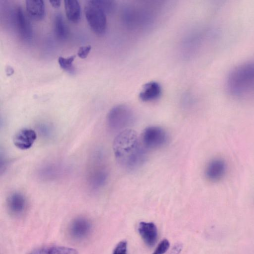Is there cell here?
Masks as SVG:
<instances>
[{"instance_id": "obj_1", "label": "cell", "mask_w": 254, "mask_h": 254, "mask_svg": "<svg viewBox=\"0 0 254 254\" xmlns=\"http://www.w3.org/2000/svg\"><path fill=\"white\" fill-rule=\"evenodd\" d=\"M113 150L119 165L127 170H133L142 165L147 150L136 132L128 128L121 131L115 137Z\"/></svg>"}, {"instance_id": "obj_2", "label": "cell", "mask_w": 254, "mask_h": 254, "mask_svg": "<svg viewBox=\"0 0 254 254\" xmlns=\"http://www.w3.org/2000/svg\"><path fill=\"white\" fill-rule=\"evenodd\" d=\"M226 89L232 96L240 99L254 98V61L235 66L226 79Z\"/></svg>"}, {"instance_id": "obj_3", "label": "cell", "mask_w": 254, "mask_h": 254, "mask_svg": "<svg viewBox=\"0 0 254 254\" xmlns=\"http://www.w3.org/2000/svg\"><path fill=\"white\" fill-rule=\"evenodd\" d=\"M135 121L133 111L125 105H119L112 108L107 116V124L113 130L121 131L127 129Z\"/></svg>"}, {"instance_id": "obj_4", "label": "cell", "mask_w": 254, "mask_h": 254, "mask_svg": "<svg viewBox=\"0 0 254 254\" xmlns=\"http://www.w3.org/2000/svg\"><path fill=\"white\" fill-rule=\"evenodd\" d=\"M84 12L87 21L92 30L97 35L104 34L107 29L106 13L95 0L87 1Z\"/></svg>"}, {"instance_id": "obj_5", "label": "cell", "mask_w": 254, "mask_h": 254, "mask_svg": "<svg viewBox=\"0 0 254 254\" xmlns=\"http://www.w3.org/2000/svg\"><path fill=\"white\" fill-rule=\"evenodd\" d=\"M141 142L147 149L160 148L168 142V135L166 131L158 126H149L146 127L141 134Z\"/></svg>"}, {"instance_id": "obj_6", "label": "cell", "mask_w": 254, "mask_h": 254, "mask_svg": "<svg viewBox=\"0 0 254 254\" xmlns=\"http://www.w3.org/2000/svg\"><path fill=\"white\" fill-rule=\"evenodd\" d=\"M92 225L89 219L83 216L73 219L69 223L67 231L69 236L77 241L87 238L91 234Z\"/></svg>"}, {"instance_id": "obj_7", "label": "cell", "mask_w": 254, "mask_h": 254, "mask_svg": "<svg viewBox=\"0 0 254 254\" xmlns=\"http://www.w3.org/2000/svg\"><path fill=\"white\" fill-rule=\"evenodd\" d=\"M12 16L20 38L24 42H30L32 38V29L22 8L20 6L16 7L13 10Z\"/></svg>"}, {"instance_id": "obj_8", "label": "cell", "mask_w": 254, "mask_h": 254, "mask_svg": "<svg viewBox=\"0 0 254 254\" xmlns=\"http://www.w3.org/2000/svg\"><path fill=\"white\" fill-rule=\"evenodd\" d=\"M6 205L8 212L12 216L20 217L27 209V202L24 195L19 192H12L7 196Z\"/></svg>"}, {"instance_id": "obj_9", "label": "cell", "mask_w": 254, "mask_h": 254, "mask_svg": "<svg viewBox=\"0 0 254 254\" xmlns=\"http://www.w3.org/2000/svg\"><path fill=\"white\" fill-rule=\"evenodd\" d=\"M226 164L221 158H214L209 162L205 171V176L209 181L216 182L220 181L225 175Z\"/></svg>"}, {"instance_id": "obj_10", "label": "cell", "mask_w": 254, "mask_h": 254, "mask_svg": "<svg viewBox=\"0 0 254 254\" xmlns=\"http://www.w3.org/2000/svg\"><path fill=\"white\" fill-rule=\"evenodd\" d=\"M37 138L36 132L32 129L24 128L18 130L13 137L14 145L19 149H29Z\"/></svg>"}, {"instance_id": "obj_11", "label": "cell", "mask_w": 254, "mask_h": 254, "mask_svg": "<svg viewBox=\"0 0 254 254\" xmlns=\"http://www.w3.org/2000/svg\"><path fill=\"white\" fill-rule=\"evenodd\" d=\"M138 230L143 242L148 247L153 246L157 239V229L152 222H141Z\"/></svg>"}, {"instance_id": "obj_12", "label": "cell", "mask_w": 254, "mask_h": 254, "mask_svg": "<svg viewBox=\"0 0 254 254\" xmlns=\"http://www.w3.org/2000/svg\"><path fill=\"white\" fill-rule=\"evenodd\" d=\"M162 92L161 86L156 81L146 83L139 93V97L143 102H150L157 99Z\"/></svg>"}, {"instance_id": "obj_13", "label": "cell", "mask_w": 254, "mask_h": 254, "mask_svg": "<svg viewBox=\"0 0 254 254\" xmlns=\"http://www.w3.org/2000/svg\"><path fill=\"white\" fill-rule=\"evenodd\" d=\"M107 178L108 172L104 166H98L90 173L89 186L93 190H98L105 184Z\"/></svg>"}, {"instance_id": "obj_14", "label": "cell", "mask_w": 254, "mask_h": 254, "mask_svg": "<svg viewBox=\"0 0 254 254\" xmlns=\"http://www.w3.org/2000/svg\"><path fill=\"white\" fill-rule=\"evenodd\" d=\"M26 8L29 16L33 19H42L45 15V6L42 0H27Z\"/></svg>"}, {"instance_id": "obj_15", "label": "cell", "mask_w": 254, "mask_h": 254, "mask_svg": "<svg viewBox=\"0 0 254 254\" xmlns=\"http://www.w3.org/2000/svg\"><path fill=\"white\" fill-rule=\"evenodd\" d=\"M28 254H78L72 248L61 246H47L36 248Z\"/></svg>"}, {"instance_id": "obj_16", "label": "cell", "mask_w": 254, "mask_h": 254, "mask_svg": "<svg viewBox=\"0 0 254 254\" xmlns=\"http://www.w3.org/2000/svg\"><path fill=\"white\" fill-rule=\"evenodd\" d=\"M66 16L71 22L77 23L81 19V8L77 0H66L64 1Z\"/></svg>"}, {"instance_id": "obj_17", "label": "cell", "mask_w": 254, "mask_h": 254, "mask_svg": "<svg viewBox=\"0 0 254 254\" xmlns=\"http://www.w3.org/2000/svg\"><path fill=\"white\" fill-rule=\"evenodd\" d=\"M54 31L57 38L60 40L64 41L68 36V27L61 13H57L55 16Z\"/></svg>"}, {"instance_id": "obj_18", "label": "cell", "mask_w": 254, "mask_h": 254, "mask_svg": "<svg viewBox=\"0 0 254 254\" xmlns=\"http://www.w3.org/2000/svg\"><path fill=\"white\" fill-rule=\"evenodd\" d=\"M60 169L57 165L48 164L40 169L39 175L44 180H52L58 176L60 173Z\"/></svg>"}, {"instance_id": "obj_19", "label": "cell", "mask_w": 254, "mask_h": 254, "mask_svg": "<svg viewBox=\"0 0 254 254\" xmlns=\"http://www.w3.org/2000/svg\"><path fill=\"white\" fill-rule=\"evenodd\" d=\"M75 58V56L74 55L67 58L60 57L58 59V63L61 68L64 70L70 73H73L74 72L73 62Z\"/></svg>"}, {"instance_id": "obj_20", "label": "cell", "mask_w": 254, "mask_h": 254, "mask_svg": "<svg viewBox=\"0 0 254 254\" xmlns=\"http://www.w3.org/2000/svg\"><path fill=\"white\" fill-rule=\"evenodd\" d=\"M95 1L106 13L113 12L115 8L116 4L114 1L107 0H95Z\"/></svg>"}, {"instance_id": "obj_21", "label": "cell", "mask_w": 254, "mask_h": 254, "mask_svg": "<svg viewBox=\"0 0 254 254\" xmlns=\"http://www.w3.org/2000/svg\"><path fill=\"white\" fill-rule=\"evenodd\" d=\"M169 242L167 239L163 240L157 246L153 254H164L168 250Z\"/></svg>"}, {"instance_id": "obj_22", "label": "cell", "mask_w": 254, "mask_h": 254, "mask_svg": "<svg viewBox=\"0 0 254 254\" xmlns=\"http://www.w3.org/2000/svg\"><path fill=\"white\" fill-rule=\"evenodd\" d=\"M113 254H127V243L126 241L120 242L115 248Z\"/></svg>"}, {"instance_id": "obj_23", "label": "cell", "mask_w": 254, "mask_h": 254, "mask_svg": "<svg viewBox=\"0 0 254 254\" xmlns=\"http://www.w3.org/2000/svg\"><path fill=\"white\" fill-rule=\"evenodd\" d=\"M91 49V47L90 45L81 46L78 49L77 55L81 59H85L87 57Z\"/></svg>"}, {"instance_id": "obj_24", "label": "cell", "mask_w": 254, "mask_h": 254, "mask_svg": "<svg viewBox=\"0 0 254 254\" xmlns=\"http://www.w3.org/2000/svg\"><path fill=\"white\" fill-rule=\"evenodd\" d=\"M182 249V245L181 244H177L171 249L169 254H179Z\"/></svg>"}, {"instance_id": "obj_25", "label": "cell", "mask_w": 254, "mask_h": 254, "mask_svg": "<svg viewBox=\"0 0 254 254\" xmlns=\"http://www.w3.org/2000/svg\"><path fill=\"white\" fill-rule=\"evenodd\" d=\"M5 71L6 75L8 76L12 75L14 72L13 68L10 65H7L6 66Z\"/></svg>"}, {"instance_id": "obj_26", "label": "cell", "mask_w": 254, "mask_h": 254, "mask_svg": "<svg viewBox=\"0 0 254 254\" xmlns=\"http://www.w3.org/2000/svg\"><path fill=\"white\" fill-rule=\"evenodd\" d=\"M51 5L55 8H59L61 6V1L60 0H50Z\"/></svg>"}]
</instances>
